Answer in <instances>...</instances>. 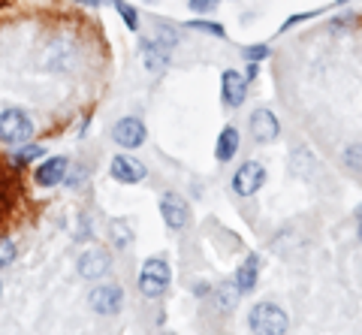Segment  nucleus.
Listing matches in <instances>:
<instances>
[{
	"label": "nucleus",
	"mask_w": 362,
	"mask_h": 335,
	"mask_svg": "<svg viewBox=\"0 0 362 335\" xmlns=\"http://www.w3.org/2000/svg\"><path fill=\"white\" fill-rule=\"evenodd\" d=\"M235 299H239V293H235V290H230V287H218V293H214V302H218L221 311L233 308V305H235Z\"/></svg>",
	"instance_id": "obj_19"
},
{
	"label": "nucleus",
	"mask_w": 362,
	"mask_h": 335,
	"mask_svg": "<svg viewBox=\"0 0 362 335\" xmlns=\"http://www.w3.org/2000/svg\"><path fill=\"white\" fill-rule=\"evenodd\" d=\"M169 263L166 260H145V266H142V275H139V287H142V293L148 296V299H154V296H160V293H166V287H169Z\"/></svg>",
	"instance_id": "obj_3"
},
{
	"label": "nucleus",
	"mask_w": 362,
	"mask_h": 335,
	"mask_svg": "<svg viewBox=\"0 0 362 335\" xmlns=\"http://www.w3.org/2000/svg\"><path fill=\"white\" fill-rule=\"evenodd\" d=\"M194 13H199V16H206V13H214L218 9V0H190L187 4Z\"/></svg>",
	"instance_id": "obj_21"
},
{
	"label": "nucleus",
	"mask_w": 362,
	"mask_h": 335,
	"mask_svg": "<svg viewBox=\"0 0 362 335\" xmlns=\"http://www.w3.org/2000/svg\"><path fill=\"white\" fill-rule=\"evenodd\" d=\"M266 54H269V46H251V49H247V52H245V58L257 64V61H263V58H266Z\"/></svg>",
	"instance_id": "obj_23"
},
{
	"label": "nucleus",
	"mask_w": 362,
	"mask_h": 335,
	"mask_svg": "<svg viewBox=\"0 0 362 335\" xmlns=\"http://www.w3.org/2000/svg\"><path fill=\"white\" fill-rule=\"evenodd\" d=\"M33 136V121L28 112L21 109H6L0 115V142L4 145H21Z\"/></svg>",
	"instance_id": "obj_1"
},
{
	"label": "nucleus",
	"mask_w": 362,
	"mask_h": 335,
	"mask_svg": "<svg viewBox=\"0 0 362 335\" xmlns=\"http://www.w3.org/2000/svg\"><path fill=\"white\" fill-rule=\"evenodd\" d=\"M257 275H259V260L257 257H247V260L239 266V272H235V287H239V293H251L254 284H257Z\"/></svg>",
	"instance_id": "obj_14"
},
{
	"label": "nucleus",
	"mask_w": 362,
	"mask_h": 335,
	"mask_svg": "<svg viewBox=\"0 0 362 335\" xmlns=\"http://www.w3.org/2000/svg\"><path fill=\"white\" fill-rule=\"evenodd\" d=\"M359 242H362V208H359Z\"/></svg>",
	"instance_id": "obj_24"
},
{
	"label": "nucleus",
	"mask_w": 362,
	"mask_h": 335,
	"mask_svg": "<svg viewBox=\"0 0 362 335\" xmlns=\"http://www.w3.org/2000/svg\"><path fill=\"white\" fill-rule=\"evenodd\" d=\"M263 184H266V170H263V163H257V160L242 163L239 172L233 175V191L239 196H254Z\"/></svg>",
	"instance_id": "obj_4"
},
{
	"label": "nucleus",
	"mask_w": 362,
	"mask_h": 335,
	"mask_svg": "<svg viewBox=\"0 0 362 335\" xmlns=\"http://www.w3.org/2000/svg\"><path fill=\"white\" fill-rule=\"evenodd\" d=\"M42 154H45L42 145H25V148H16L13 151V166H28L33 160H40Z\"/></svg>",
	"instance_id": "obj_17"
},
{
	"label": "nucleus",
	"mask_w": 362,
	"mask_h": 335,
	"mask_svg": "<svg viewBox=\"0 0 362 335\" xmlns=\"http://www.w3.org/2000/svg\"><path fill=\"white\" fill-rule=\"evenodd\" d=\"M235 151H239V130L226 127L221 133V139H218V151H214V158H218L221 163H226V160L235 158Z\"/></svg>",
	"instance_id": "obj_15"
},
{
	"label": "nucleus",
	"mask_w": 362,
	"mask_h": 335,
	"mask_svg": "<svg viewBox=\"0 0 362 335\" xmlns=\"http://www.w3.org/2000/svg\"><path fill=\"white\" fill-rule=\"evenodd\" d=\"M187 28H194V30H209V33H214V37H226L218 21H194V25H187Z\"/></svg>",
	"instance_id": "obj_22"
},
{
	"label": "nucleus",
	"mask_w": 362,
	"mask_h": 335,
	"mask_svg": "<svg viewBox=\"0 0 362 335\" xmlns=\"http://www.w3.org/2000/svg\"><path fill=\"white\" fill-rule=\"evenodd\" d=\"M112 139H115L121 148H139L145 142V124L139 118H121L115 127H112Z\"/></svg>",
	"instance_id": "obj_8"
},
{
	"label": "nucleus",
	"mask_w": 362,
	"mask_h": 335,
	"mask_svg": "<svg viewBox=\"0 0 362 335\" xmlns=\"http://www.w3.org/2000/svg\"><path fill=\"white\" fill-rule=\"evenodd\" d=\"M278 133H281V124H278V118H275V112H269V109H257L254 115H251V136L257 142H275L278 139Z\"/></svg>",
	"instance_id": "obj_10"
},
{
	"label": "nucleus",
	"mask_w": 362,
	"mask_h": 335,
	"mask_svg": "<svg viewBox=\"0 0 362 335\" xmlns=\"http://www.w3.org/2000/svg\"><path fill=\"white\" fill-rule=\"evenodd\" d=\"M16 245L9 242V239H0V269H6V266H13V260H16Z\"/></svg>",
	"instance_id": "obj_20"
},
{
	"label": "nucleus",
	"mask_w": 362,
	"mask_h": 335,
	"mask_svg": "<svg viewBox=\"0 0 362 335\" xmlns=\"http://www.w3.org/2000/svg\"><path fill=\"white\" fill-rule=\"evenodd\" d=\"M169 49L173 46H166V42H160L157 37L142 40V61H145V66H148L151 73H160L166 66V61H169Z\"/></svg>",
	"instance_id": "obj_13"
},
{
	"label": "nucleus",
	"mask_w": 362,
	"mask_h": 335,
	"mask_svg": "<svg viewBox=\"0 0 362 335\" xmlns=\"http://www.w3.org/2000/svg\"><path fill=\"white\" fill-rule=\"evenodd\" d=\"M247 327L259 335H278V332H287V315L272 302H259L254 305L251 317H247Z\"/></svg>",
	"instance_id": "obj_2"
},
{
	"label": "nucleus",
	"mask_w": 362,
	"mask_h": 335,
	"mask_svg": "<svg viewBox=\"0 0 362 335\" xmlns=\"http://www.w3.org/2000/svg\"><path fill=\"white\" fill-rule=\"evenodd\" d=\"M0 290H4V287H0Z\"/></svg>",
	"instance_id": "obj_26"
},
{
	"label": "nucleus",
	"mask_w": 362,
	"mask_h": 335,
	"mask_svg": "<svg viewBox=\"0 0 362 335\" xmlns=\"http://www.w3.org/2000/svg\"><path fill=\"white\" fill-rule=\"evenodd\" d=\"M88 302H90V308H94L100 317H112V315H118V311L124 308V290L118 284L97 287V290H90Z\"/></svg>",
	"instance_id": "obj_5"
},
{
	"label": "nucleus",
	"mask_w": 362,
	"mask_h": 335,
	"mask_svg": "<svg viewBox=\"0 0 362 335\" xmlns=\"http://www.w3.org/2000/svg\"><path fill=\"white\" fill-rule=\"evenodd\" d=\"M66 170H70V160L66 158H52L37 166V172H33V182H37L40 187H54L66 182Z\"/></svg>",
	"instance_id": "obj_11"
},
{
	"label": "nucleus",
	"mask_w": 362,
	"mask_h": 335,
	"mask_svg": "<svg viewBox=\"0 0 362 335\" xmlns=\"http://www.w3.org/2000/svg\"><path fill=\"white\" fill-rule=\"evenodd\" d=\"M109 236H112V245H115V248H130L133 245V230H130L127 221H112Z\"/></svg>",
	"instance_id": "obj_16"
},
{
	"label": "nucleus",
	"mask_w": 362,
	"mask_h": 335,
	"mask_svg": "<svg viewBox=\"0 0 362 335\" xmlns=\"http://www.w3.org/2000/svg\"><path fill=\"white\" fill-rule=\"evenodd\" d=\"M221 91H223V103L239 109L245 103V94H247V85H245V76L235 73V70H226L221 76Z\"/></svg>",
	"instance_id": "obj_12"
},
{
	"label": "nucleus",
	"mask_w": 362,
	"mask_h": 335,
	"mask_svg": "<svg viewBox=\"0 0 362 335\" xmlns=\"http://www.w3.org/2000/svg\"><path fill=\"white\" fill-rule=\"evenodd\" d=\"M109 269H112V260H109V254L100 251V248H88L82 257H78V275L88 278V281L103 278Z\"/></svg>",
	"instance_id": "obj_7"
},
{
	"label": "nucleus",
	"mask_w": 362,
	"mask_h": 335,
	"mask_svg": "<svg viewBox=\"0 0 362 335\" xmlns=\"http://www.w3.org/2000/svg\"><path fill=\"white\" fill-rule=\"evenodd\" d=\"M160 215L173 230H185L190 223V208L178 194H163L160 199Z\"/></svg>",
	"instance_id": "obj_9"
},
{
	"label": "nucleus",
	"mask_w": 362,
	"mask_h": 335,
	"mask_svg": "<svg viewBox=\"0 0 362 335\" xmlns=\"http://www.w3.org/2000/svg\"><path fill=\"white\" fill-rule=\"evenodd\" d=\"M109 172H112V178H115V182H121V184H139V182H145V175H148L145 163L136 160V158H127V154H121V158L112 160Z\"/></svg>",
	"instance_id": "obj_6"
},
{
	"label": "nucleus",
	"mask_w": 362,
	"mask_h": 335,
	"mask_svg": "<svg viewBox=\"0 0 362 335\" xmlns=\"http://www.w3.org/2000/svg\"><path fill=\"white\" fill-rule=\"evenodd\" d=\"M112 4H115V9H118L121 18H124V25H127L130 30L139 28V13H136V9H133L130 4H124V0H112Z\"/></svg>",
	"instance_id": "obj_18"
},
{
	"label": "nucleus",
	"mask_w": 362,
	"mask_h": 335,
	"mask_svg": "<svg viewBox=\"0 0 362 335\" xmlns=\"http://www.w3.org/2000/svg\"><path fill=\"white\" fill-rule=\"evenodd\" d=\"M76 4H97V0H76Z\"/></svg>",
	"instance_id": "obj_25"
}]
</instances>
